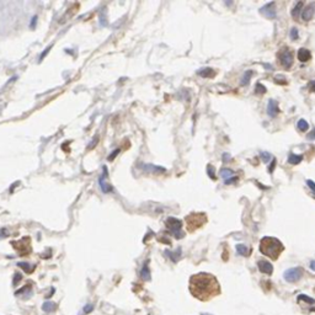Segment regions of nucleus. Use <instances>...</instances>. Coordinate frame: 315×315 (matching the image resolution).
<instances>
[{"label": "nucleus", "instance_id": "obj_1", "mask_svg": "<svg viewBox=\"0 0 315 315\" xmlns=\"http://www.w3.org/2000/svg\"><path fill=\"white\" fill-rule=\"evenodd\" d=\"M190 292L195 298L207 302L220 293V286L213 275L202 272L190 278Z\"/></svg>", "mask_w": 315, "mask_h": 315}, {"label": "nucleus", "instance_id": "obj_2", "mask_svg": "<svg viewBox=\"0 0 315 315\" xmlns=\"http://www.w3.org/2000/svg\"><path fill=\"white\" fill-rule=\"evenodd\" d=\"M260 251L265 256L272 260H277L281 252L283 251V244L276 238L265 236L260 241Z\"/></svg>", "mask_w": 315, "mask_h": 315}, {"label": "nucleus", "instance_id": "obj_3", "mask_svg": "<svg viewBox=\"0 0 315 315\" xmlns=\"http://www.w3.org/2000/svg\"><path fill=\"white\" fill-rule=\"evenodd\" d=\"M206 220H207V218H206L205 213H192V214H190L186 218L187 228L190 231H193V230L201 228L206 223Z\"/></svg>", "mask_w": 315, "mask_h": 315}, {"label": "nucleus", "instance_id": "obj_4", "mask_svg": "<svg viewBox=\"0 0 315 315\" xmlns=\"http://www.w3.org/2000/svg\"><path fill=\"white\" fill-rule=\"evenodd\" d=\"M165 225L168 227V229L175 235L176 239H181L184 236V233H181V228H182V222L180 219H176L174 217H170L166 219Z\"/></svg>", "mask_w": 315, "mask_h": 315}, {"label": "nucleus", "instance_id": "obj_5", "mask_svg": "<svg viewBox=\"0 0 315 315\" xmlns=\"http://www.w3.org/2000/svg\"><path fill=\"white\" fill-rule=\"evenodd\" d=\"M302 268L300 267H293V268H288L286 272H284V279H286L288 283H294V282H298L302 277Z\"/></svg>", "mask_w": 315, "mask_h": 315}, {"label": "nucleus", "instance_id": "obj_6", "mask_svg": "<svg viewBox=\"0 0 315 315\" xmlns=\"http://www.w3.org/2000/svg\"><path fill=\"white\" fill-rule=\"evenodd\" d=\"M279 62L281 64L286 68V69H289L293 64V56H292V52L288 50L287 48H283L282 52L279 53Z\"/></svg>", "mask_w": 315, "mask_h": 315}, {"label": "nucleus", "instance_id": "obj_7", "mask_svg": "<svg viewBox=\"0 0 315 315\" xmlns=\"http://www.w3.org/2000/svg\"><path fill=\"white\" fill-rule=\"evenodd\" d=\"M260 14H262L267 19H275L277 16V11H276V4L275 3H268L266 5H263L261 9H260Z\"/></svg>", "mask_w": 315, "mask_h": 315}, {"label": "nucleus", "instance_id": "obj_8", "mask_svg": "<svg viewBox=\"0 0 315 315\" xmlns=\"http://www.w3.org/2000/svg\"><path fill=\"white\" fill-rule=\"evenodd\" d=\"M279 112V108H278V104L277 101L275 100H270L268 101V105H267V113L270 117H276Z\"/></svg>", "mask_w": 315, "mask_h": 315}, {"label": "nucleus", "instance_id": "obj_9", "mask_svg": "<svg viewBox=\"0 0 315 315\" xmlns=\"http://www.w3.org/2000/svg\"><path fill=\"white\" fill-rule=\"evenodd\" d=\"M259 270L262 272V273H266V275H272V272H273V267L272 265L266 261V260H262V261H259Z\"/></svg>", "mask_w": 315, "mask_h": 315}, {"label": "nucleus", "instance_id": "obj_10", "mask_svg": "<svg viewBox=\"0 0 315 315\" xmlns=\"http://www.w3.org/2000/svg\"><path fill=\"white\" fill-rule=\"evenodd\" d=\"M314 10H315V3H313L311 5L307 6L305 9L303 10V13H302V19L304 20V21H309V20L313 19V16H314Z\"/></svg>", "mask_w": 315, "mask_h": 315}, {"label": "nucleus", "instance_id": "obj_11", "mask_svg": "<svg viewBox=\"0 0 315 315\" xmlns=\"http://www.w3.org/2000/svg\"><path fill=\"white\" fill-rule=\"evenodd\" d=\"M104 174L105 175H102L100 177V180H99V184H100V186H101V190H102V192H105V193H107V192H111L112 191V187H111L110 185H107L106 182H105V176L107 175V170H106V166H104Z\"/></svg>", "mask_w": 315, "mask_h": 315}, {"label": "nucleus", "instance_id": "obj_12", "mask_svg": "<svg viewBox=\"0 0 315 315\" xmlns=\"http://www.w3.org/2000/svg\"><path fill=\"white\" fill-rule=\"evenodd\" d=\"M310 58H311V54H310V52L307 48H300L298 50V59L300 60V62H303V63L308 62Z\"/></svg>", "mask_w": 315, "mask_h": 315}, {"label": "nucleus", "instance_id": "obj_13", "mask_svg": "<svg viewBox=\"0 0 315 315\" xmlns=\"http://www.w3.org/2000/svg\"><path fill=\"white\" fill-rule=\"evenodd\" d=\"M42 310H43L44 313H47V314L53 313V311L57 310V304L53 303V302H44V303L42 304Z\"/></svg>", "mask_w": 315, "mask_h": 315}, {"label": "nucleus", "instance_id": "obj_14", "mask_svg": "<svg viewBox=\"0 0 315 315\" xmlns=\"http://www.w3.org/2000/svg\"><path fill=\"white\" fill-rule=\"evenodd\" d=\"M197 74L202 78H210L214 75V72H213L212 68H202L199 70H197Z\"/></svg>", "mask_w": 315, "mask_h": 315}, {"label": "nucleus", "instance_id": "obj_15", "mask_svg": "<svg viewBox=\"0 0 315 315\" xmlns=\"http://www.w3.org/2000/svg\"><path fill=\"white\" fill-rule=\"evenodd\" d=\"M165 253H166V255H169V257H170L172 261H174V262H177L179 259L181 257V249H177L175 252H171V251L166 250Z\"/></svg>", "mask_w": 315, "mask_h": 315}, {"label": "nucleus", "instance_id": "obj_16", "mask_svg": "<svg viewBox=\"0 0 315 315\" xmlns=\"http://www.w3.org/2000/svg\"><path fill=\"white\" fill-rule=\"evenodd\" d=\"M236 251L241 256H248L250 253V249L248 246H245V245H241V244H238V245H236Z\"/></svg>", "mask_w": 315, "mask_h": 315}, {"label": "nucleus", "instance_id": "obj_17", "mask_svg": "<svg viewBox=\"0 0 315 315\" xmlns=\"http://www.w3.org/2000/svg\"><path fill=\"white\" fill-rule=\"evenodd\" d=\"M303 160V156L302 155H297V154H291L289 155V159H288V162L289 164H292V165H298L299 162Z\"/></svg>", "mask_w": 315, "mask_h": 315}, {"label": "nucleus", "instance_id": "obj_18", "mask_svg": "<svg viewBox=\"0 0 315 315\" xmlns=\"http://www.w3.org/2000/svg\"><path fill=\"white\" fill-rule=\"evenodd\" d=\"M302 7H303V3H302V1L297 3V4H296V6L293 7V10H292V16H293L294 19H298V17H299Z\"/></svg>", "mask_w": 315, "mask_h": 315}, {"label": "nucleus", "instance_id": "obj_19", "mask_svg": "<svg viewBox=\"0 0 315 315\" xmlns=\"http://www.w3.org/2000/svg\"><path fill=\"white\" fill-rule=\"evenodd\" d=\"M140 277L143 279H145V281L150 279V271H149V267L147 266V263L143 266V268H142V271H140Z\"/></svg>", "mask_w": 315, "mask_h": 315}, {"label": "nucleus", "instance_id": "obj_20", "mask_svg": "<svg viewBox=\"0 0 315 315\" xmlns=\"http://www.w3.org/2000/svg\"><path fill=\"white\" fill-rule=\"evenodd\" d=\"M297 127L298 129H300L302 132H305L308 128H309V125H308V122L305 119H299L298 121V123H297Z\"/></svg>", "mask_w": 315, "mask_h": 315}, {"label": "nucleus", "instance_id": "obj_21", "mask_svg": "<svg viewBox=\"0 0 315 315\" xmlns=\"http://www.w3.org/2000/svg\"><path fill=\"white\" fill-rule=\"evenodd\" d=\"M251 72L249 70V72H245V74H244V76H242V79H241V85L242 86H246L248 84H249V81H250V78H251Z\"/></svg>", "mask_w": 315, "mask_h": 315}, {"label": "nucleus", "instance_id": "obj_22", "mask_svg": "<svg viewBox=\"0 0 315 315\" xmlns=\"http://www.w3.org/2000/svg\"><path fill=\"white\" fill-rule=\"evenodd\" d=\"M220 175H222V177L224 179L225 181L229 179V177H231V175H233V171L231 170H229V169H222L220 170Z\"/></svg>", "mask_w": 315, "mask_h": 315}, {"label": "nucleus", "instance_id": "obj_23", "mask_svg": "<svg viewBox=\"0 0 315 315\" xmlns=\"http://www.w3.org/2000/svg\"><path fill=\"white\" fill-rule=\"evenodd\" d=\"M20 268H22L25 272L30 273V272H32L33 271V267H28V266H31V265H28L27 262H19V265H17Z\"/></svg>", "mask_w": 315, "mask_h": 315}, {"label": "nucleus", "instance_id": "obj_24", "mask_svg": "<svg viewBox=\"0 0 315 315\" xmlns=\"http://www.w3.org/2000/svg\"><path fill=\"white\" fill-rule=\"evenodd\" d=\"M145 170L154 171V172H164L165 171L164 168H161V166H154V165H147L145 166Z\"/></svg>", "mask_w": 315, "mask_h": 315}, {"label": "nucleus", "instance_id": "obj_25", "mask_svg": "<svg viewBox=\"0 0 315 315\" xmlns=\"http://www.w3.org/2000/svg\"><path fill=\"white\" fill-rule=\"evenodd\" d=\"M260 156L262 158V160L265 161V162H267V161H270L271 160V154L270 153H266V151H261V154H260Z\"/></svg>", "mask_w": 315, "mask_h": 315}, {"label": "nucleus", "instance_id": "obj_26", "mask_svg": "<svg viewBox=\"0 0 315 315\" xmlns=\"http://www.w3.org/2000/svg\"><path fill=\"white\" fill-rule=\"evenodd\" d=\"M291 38L293 39V41H297L298 39V30L296 28V27H293L292 30H291Z\"/></svg>", "mask_w": 315, "mask_h": 315}, {"label": "nucleus", "instance_id": "obj_27", "mask_svg": "<svg viewBox=\"0 0 315 315\" xmlns=\"http://www.w3.org/2000/svg\"><path fill=\"white\" fill-rule=\"evenodd\" d=\"M207 172H208V175L210 176V179H213V180H216V179H217V177H216V174H214V169H213V166L208 165V168H207Z\"/></svg>", "mask_w": 315, "mask_h": 315}, {"label": "nucleus", "instance_id": "obj_28", "mask_svg": "<svg viewBox=\"0 0 315 315\" xmlns=\"http://www.w3.org/2000/svg\"><path fill=\"white\" fill-rule=\"evenodd\" d=\"M256 93H257V94H260V93H261V94H265V93H266V87L263 86L262 84L259 83V84L256 85Z\"/></svg>", "mask_w": 315, "mask_h": 315}, {"label": "nucleus", "instance_id": "obj_29", "mask_svg": "<svg viewBox=\"0 0 315 315\" xmlns=\"http://www.w3.org/2000/svg\"><path fill=\"white\" fill-rule=\"evenodd\" d=\"M298 299H299V300H300V299H303V300L308 302L309 304H310V303H311V304H314V303H315V300H314V299H311V298H308V297L305 296V294H300V296L298 297Z\"/></svg>", "mask_w": 315, "mask_h": 315}, {"label": "nucleus", "instance_id": "obj_30", "mask_svg": "<svg viewBox=\"0 0 315 315\" xmlns=\"http://www.w3.org/2000/svg\"><path fill=\"white\" fill-rule=\"evenodd\" d=\"M93 310H94V305H93V304H86V305L84 307V313H85V314L91 313Z\"/></svg>", "mask_w": 315, "mask_h": 315}, {"label": "nucleus", "instance_id": "obj_31", "mask_svg": "<svg viewBox=\"0 0 315 315\" xmlns=\"http://www.w3.org/2000/svg\"><path fill=\"white\" fill-rule=\"evenodd\" d=\"M307 139H309V140H314L315 139V128L310 132V133H308V136H307Z\"/></svg>", "mask_w": 315, "mask_h": 315}, {"label": "nucleus", "instance_id": "obj_32", "mask_svg": "<svg viewBox=\"0 0 315 315\" xmlns=\"http://www.w3.org/2000/svg\"><path fill=\"white\" fill-rule=\"evenodd\" d=\"M307 184H308V186H309V187H310V188H311V190L315 192V184H314V182H313L311 180H308V181H307Z\"/></svg>", "mask_w": 315, "mask_h": 315}, {"label": "nucleus", "instance_id": "obj_33", "mask_svg": "<svg viewBox=\"0 0 315 315\" xmlns=\"http://www.w3.org/2000/svg\"><path fill=\"white\" fill-rule=\"evenodd\" d=\"M118 153H119V149H117V150L115 151V153H112V154H111V155L108 156V160H113V159H115V156H116Z\"/></svg>", "mask_w": 315, "mask_h": 315}, {"label": "nucleus", "instance_id": "obj_34", "mask_svg": "<svg viewBox=\"0 0 315 315\" xmlns=\"http://www.w3.org/2000/svg\"><path fill=\"white\" fill-rule=\"evenodd\" d=\"M275 165H276V160L273 159V160H272V165H270V168H268V171H270V172H272L273 170H275Z\"/></svg>", "mask_w": 315, "mask_h": 315}, {"label": "nucleus", "instance_id": "obj_35", "mask_svg": "<svg viewBox=\"0 0 315 315\" xmlns=\"http://www.w3.org/2000/svg\"><path fill=\"white\" fill-rule=\"evenodd\" d=\"M36 22H37V16H33V19H32V22H31V25H30V27H31V28H35V26H36Z\"/></svg>", "mask_w": 315, "mask_h": 315}, {"label": "nucleus", "instance_id": "obj_36", "mask_svg": "<svg viewBox=\"0 0 315 315\" xmlns=\"http://www.w3.org/2000/svg\"><path fill=\"white\" fill-rule=\"evenodd\" d=\"M5 236H6V230L1 229V230H0V238H5Z\"/></svg>", "mask_w": 315, "mask_h": 315}, {"label": "nucleus", "instance_id": "obj_37", "mask_svg": "<svg viewBox=\"0 0 315 315\" xmlns=\"http://www.w3.org/2000/svg\"><path fill=\"white\" fill-rule=\"evenodd\" d=\"M310 268L313 270V271H315V261H311L310 262Z\"/></svg>", "mask_w": 315, "mask_h": 315}, {"label": "nucleus", "instance_id": "obj_38", "mask_svg": "<svg viewBox=\"0 0 315 315\" xmlns=\"http://www.w3.org/2000/svg\"><path fill=\"white\" fill-rule=\"evenodd\" d=\"M311 90H313V91H315V80H314V81H311Z\"/></svg>", "mask_w": 315, "mask_h": 315}, {"label": "nucleus", "instance_id": "obj_39", "mask_svg": "<svg viewBox=\"0 0 315 315\" xmlns=\"http://www.w3.org/2000/svg\"><path fill=\"white\" fill-rule=\"evenodd\" d=\"M229 160V154H224V161L227 162Z\"/></svg>", "mask_w": 315, "mask_h": 315}, {"label": "nucleus", "instance_id": "obj_40", "mask_svg": "<svg viewBox=\"0 0 315 315\" xmlns=\"http://www.w3.org/2000/svg\"><path fill=\"white\" fill-rule=\"evenodd\" d=\"M203 315H207V314H203Z\"/></svg>", "mask_w": 315, "mask_h": 315}]
</instances>
